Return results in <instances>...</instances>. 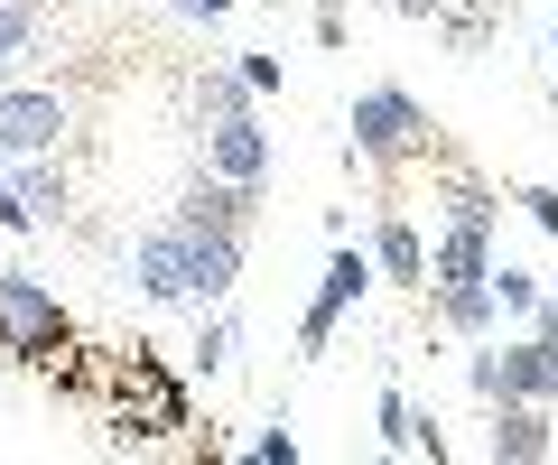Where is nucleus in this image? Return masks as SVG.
<instances>
[{"mask_svg": "<svg viewBox=\"0 0 558 465\" xmlns=\"http://www.w3.org/2000/svg\"><path fill=\"white\" fill-rule=\"evenodd\" d=\"M10 196L28 205V223H75V178H65L57 149H38V159H10Z\"/></svg>", "mask_w": 558, "mask_h": 465, "instance_id": "9b49d317", "label": "nucleus"}, {"mask_svg": "<svg viewBox=\"0 0 558 465\" xmlns=\"http://www.w3.org/2000/svg\"><path fill=\"white\" fill-rule=\"evenodd\" d=\"M549 57H558V20H549Z\"/></svg>", "mask_w": 558, "mask_h": 465, "instance_id": "a878e982", "label": "nucleus"}, {"mask_svg": "<svg viewBox=\"0 0 558 465\" xmlns=\"http://www.w3.org/2000/svg\"><path fill=\"white\" fill-rule=\"evenodd\" d=\"M121 270H131V289L149 307H196V270H186V223L168 215L159 233H131L121 243Z\"/></svg>", "mask_w": 558, "mask_h": 465, "instance_id": "423d86ee", "label": "nucleus"}, {"mask_svg": "<svg viewBox=\"0 0 558 465\" xmlns=\"http://www.w3.org/2000/svg\"><path fill=\"white\" fill-rule=\"evenodd\" d=\"M465 391L475 401H502V354H465Z\"/></svg>", "mask_w": 558, "mask_h": 465, "instance_id": "412c9836", "label": "nucleus"}, {"mask_svg": "<svg viewBox=\"0 0 558 465\" xmlns=\"http://www.w3.org/2000/svg\"><path fill=\"white\" fill-rule=\"evenodd\" d=\"M47 38V0H0V75Z\"/></svg>", "mask_w": 558, "mask_h": 465, "instance_id": "dca6fc26", "label": "nucleus"}, {"mask_svg": "<svg viewBox=\"0 0 558 465\" xmlns=\"http://www.w3.org/2000/svg\"><path fill=\"white\" fill-rule=\"evenodd\" d=\"M65 131H75V102H65V84H10V75H0V159L65 149Z\"/></svg>", "mask_w": 558, "mask_h": 465, "instance_id": "39448f33", "label": "nucleus"}, {"mask_svg": "<svg viewBox=\"0 0 558 465\" xmlns=\"http://www.w3.org/2000/svg\"><path fill=\"white\" fill-rule=\"evenodd\" d=\"M242 243L252 233H196L186 223V270H196V307H223L242 289Z\"/></svg>", "mask_w": 558, "mask_h": 465, "instance_id": "ddd939ff", "label": "nucleus"}, {"mask_svg": "<svg viewBox=\"0 0 558 465\" xmlns=\"http://www.w3.org/2000/svg\"><path fill=\"white\" fill-rule=\"evenodd\" d=\"M0 354L28 364V372H47V382H65V391L94 382V344L75 335V317H65L57 289H47L38 270H20V261H0Z\"/></svg>", "mask_w": 558, "mask_h": 465, "instance_id": "f03ea898", "label": "nucleus"}, {"mask_svg": "<svg viewBox=\"0 0 558 465\" xmlns=\"http://www.w3.org/2000/svg\"><path fill=\"white\" fill-rule=\"evenodd\" d=\"M252 84H242V65H196L186 75V112H196V131H215V122H233V112H252Z\"/></svg>", "mask_w": 558, "mask_h": 465, "instance_id": "2eb2a0df", "label": "nucleus"}, {"mask_svg": "<svg viewBox=\"0 0 558 465\" xmlns=\"http://www.w3.org/2000/svg\"><path fill=\"white\" fill-rule=\"evenodd\" d=\"M373 428H381V446H391V456H428V465H447V428H438V409L410 401L400 382L373 401Z\"/></svg>", "mask_w": 558, "mask_h": 465, "instance_id": "1a4fd4ad", "label": "nucleus"}, {"mask_svg": "<svg viewBox=\"0 0 558 465\" xmlns=\"http://www.w3.org/2000/svg\"><path fill=\"white\" fill-rule=\"evenodd\" d=\"M502 391H512V401H549L558 409V335H512L502 344Z\"/></svg>", "mask_w": 558, "mask_h": 465, "instance_id": "4468645a", "label": "nucleus"}, {"mask_svg": "<svg viewBox=\"0 0 558 465\" xmlns=\"http://www.w3.org/2000/svg\"><path fill=\"white\" fill-rule=\"evenodd\" d=\"M252 215H260V186H233L215 168H196L178 196V223H196V233H252Z\"/></svg>", "mask_w": 558, "mask_h": 465, "instance_id": "6e6552de", "label": "nucleus"}, {"mask_svg": "<svg viewBox=\"0 0 558 465\" xmlns=\"http://www.w3.org/2000/svg\"><path fill=\"white\" fill-rule=\"evenodd\" d=\"M205 168L233 178V186H260V178H270V131H260V112H233V122L205 131Z\"/></svg>", "mask_w": 558, "mask_h": 465, "instance_id": "9d476101", "label": "nucleus"}, {"mask_svg": "<svg viewBox=\"0 0 558 465\" xmlns=\"http://www.w3.org/2000/svg\"><path fill=\"white\" fill-rule=\"evenodd\" d=\"M381 289V270H373V243H344L336 233V261H326V280H317V298H307V317H299V354H326L336 344V326L354 317L363 298Z\"/></svg>", "mask_w": 558, "mask_h": 465, "instance_id": "20e7f679", "label": "nucleus"}, {"mask_svg": "<svg viewBox=\"0 0 558 465\" xmlns=\"http://www.w3.org/2000/svg\"><path fill=\"white\" fill-rule=\"evenodd\" d=\"M344 131H354V159L381 168V178H410V168H428V149H438V122H428V102H418L410 84H363L354 112H344Z\"/></svg>", "mask_w": 558, "mask_h": 465, "instance_id": "7ed1b4c3", "label": "nucleus"}, {"mask_svg": "<svg viewBox=\"0 0 558 465\" xmlns=\"http://www.w3.org/2000/svg\"><path fill=\"white\" fill-rule=\"evenodd\" d=\"M233 65H242V84H252V94H260V102H270V94H279V57H260V47H252V57H233Z\"/></svg>", "mask_w": 558, "mask_h": 465, "instance_id": "4be33fe9", "label": "nucleus"}, {"mask_svg": "<svg viewBox=\"0 0 558 465\" xmlns=\"http://www.w3.org/2000/svg\"><path fill=\"white\" fill-rule=\"evenodd\" d=\"M242 456H252V465H299L307 446H299V428H289V419H270V428H260L252 446H242Z\"/></svg>", "mask_w": 558, "mask_h": 465, "instance_id": "6ab92c4d", "label": "nucleus"}, {"mask_svg": "<svg viewBox=\"0 0 558 465\" xmlns=\"http://www.w3.org/2000/svg\"><path fill=\"white\" fill-rule=\"evenodd\" d=\"M373 270L391 289H428V233L410 223V205H381V223H373Z\"/></svg>", "mask_w": 558, "mask_h": 465, "instance_id": "f8f14e48", "label": "nucleus"}, {"mask_svg": "<svg viewBox=\"0 0 558 465\" xmlns=\"http://www.w3.org/2000/svg\"><path fill=\"white\" fill-rule=\"evenodd\" d=\"M223 364H233V317H223V307H205L196 344H186V372H205V382H215Z\"/></svg>", "mask_w": 558, "mask_h": 465, "instance_id": "f3484780", "label": "nucleus"}, {"mask_svg": "<svg viewBox=\"0 0 558 465\" xmlns=\"http://www.w3.org/2000/svg\"><path fill=\"white\" fill-rule=\"evenodd\" d=\"M512 205H521V215H531L539 233L558 243V186H512Z\"/></svg>", "mask_w": 558, "mask_h": 465, "instance_id": "aec40b11", "label": "nucleus"}, {"mask_svg": "<svg viewBox=\"0 0 558 465\" xmlns=\"http://www.w3.org/2000/svg\"><path fill=\"white\" fill-rule=\"evenodd\" d=\"M484 456L494 465H539V456H558V419H549V401H484Z\"/></svg>", "mask_w": 558, "mask_h": 465, "instance_id": "0eeeda50", "label": "nucleus"}, {"mask_svg": "<svg viewBox=\"0 0 558 465\" xmlns=\"http://www.w3.org/2000/svg\"><path fill=\"white\" fill-rule=\"evenodd\" d=\"M391 10H400V20H428V28H438V10H447V0H391Z\"/></svg>", "mask_w": 558, "mask_h": 465, "instance_id": "393cba45", "label": "nucleus"}, {"mask_svg": "<svg viewBox=\"0 0 558 465\" xmlns=\"http://www.w3.org/2000/svg\"><path fill=\"white\" fill-rule=\"evenodd\" d=\"M84 401L102 409V428H112V446H178L186 456V428H196V409H186V382L149 354V344H112V354H94V382H84Z\"/></svg>", "mask_w": 558, "mask_h": 465, "instance_id": "f257e3e1", "label": "nucleus"}, {"mask_svg": "<svg viewBox=\"0 0 558 465\" xmlns=\"http://www.w3.org/2000/svg\"><path fill=\"white\" fill-rule=\"evenodd\" d=\"M494 307H502V317H531V307H539V270L494 261Z\"/></svg>", "mask_w": 558, "mask_h": 465, "instance_id": "a211bd4d", "label": "nucleus"}, {"mask_svg": "<svg viewBox=\"0 0 558 465\" xmlns=\"http://www.w3.org/2000/svg\"><path fill=\"white\" fill-rule=\"evenodd\" d=\"M531 326H539V335H558V289H539V307H531Z\"/></svg>", "mask_w": 558, "mask_h": 465, "instance_id": "b1692460", "label": "nucleus"}, {"mask_svg": "<svg viewBox=\"0 0 558 465\" xmlns=\"http://www.w3.org/2000/svg\"><path fill=\"white\" fill-rule=\"evenodd\" d=\"M168 10H178V20H196V28H205V20H233L242 0H168Z\"/></svg>", "mask_w": 558, "mask_h": 465, "instance_id": "5701e85b", "label": "nucleus"}]
</instances>
